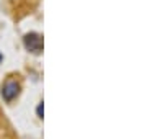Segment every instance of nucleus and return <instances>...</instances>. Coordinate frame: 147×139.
Masks as SVG:
<instances>
[{"instance_id": "3", "label": "nucleus", "mask_w": 147, "mask_h": 139, "mask_svg": "<svg viewBox=\"0 0 147 139\" xmlns=\"http://www.w3.org/2000/svg\"><path fill=\"white\" fill-rule=\"evenodd\" d=\"M38 116L42 118V103H39V105H38Z\"/></svg>"}, {"instance_id": "2", "label": "nucleus", "mask_w": 147, "mask_h": 139, "mask_svg": "<svg viewBox=\"0 0 147 139\" xmlns=\"http://www.w3.org/2000/svg\"><path fill=\"white\" fill-rule=\"evenodd\" d=\"M18 93H20V85H18V82H15V80L5 82V85L2 87V96H3L5 102L15 100L16 96H18Z\"/></svg>"}, {"instance_id": "4", "label": "nucleus", "mask_w": 147, "mask_h": 139, "mask_svg": "<svg viewBox=\"0 0 147 139\" xmlns=\"http://www.w3.org/2000/svg\"><path fill=\"white\" fill-rule=\"evenodd\" d=\"M2 59H3V56H2V53H0V61H2Z\"/></svg>"}, {"instance_id": "1", "label": "nucleus", "mask_w": 147, "mask_h": 139, "mask_svg": "<svg viewBox=\"0 0 147 139\" xmlns=\"http://www.w3.org/2000/svg\"><path fill=\"white\" fill-rule=\"evenodd\" d=\"M23 43H25V48L33 54H39L42 51V38L38 33H28L23 38Z\"/></svg>"}]
</instances>
